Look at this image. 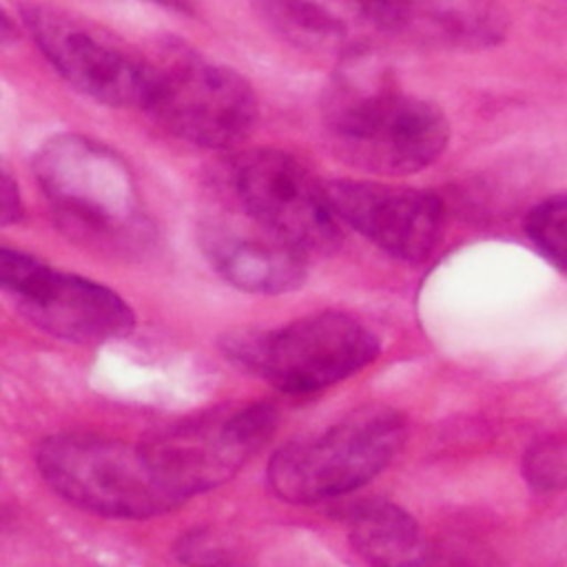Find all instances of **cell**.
Masks as SVG:
<instances>
[{
	"label": "cell",
	"mask_w": 567,
	"mask_h": 567,
	"mask_svg": "<svg viewBox=\"0 0 567 567\" xmlns=\"http://www.w3.org/2000/svg\"><path fill=\"white\" fill-rule=\"evenodd\" d=\"M22 217H24V204L20 197V188L9 166L0 157V226L18 224Z\"/></svg>",
	"instance_id": "obj_18"
},
{
	"label": "cell",
	"mask_w": 567,
	"mask_h": 567,
	"mask_svg": "<svg viewBox=\"0 0 567 567\" xmlns=\"http://www.w3.org/2000/svg\"><path fill=\"white\" fill-rule=\"evenodd\" d=\"M224 352L270 385L301 394L323 390L372 363L379 339L346 312H319L270 330L228 334Z\"/></svg>",
	"instance_id": "obj_5"
},
{
	"label": "cell",
	"mask_w": 567,
	"mask_h": 567,
	"mask_svg": "<svg viewBox=\"0 0 567 567\" xmlns=\"http://www.w3.org/2000/svg\"><path fill=\"white\" fill-rule=\"evenodd\" d=\"M35 465L64 501L102 516L148 518L179 507L146 441L53 434L40 443Z\"/></svg>",
	"instance_id": "obj_3"
},
{
	"label": "cell",
	"mask_w": 567,
	"mask_h": 567,
	"mask_svg": "<svg viewBox=\"0 0 567 567\" xmlns=\"http://www.w3.org/2000/svg\"><path fill=\"white\" fill-rule=\"evenodd\" d=\"M326 126L343 162L377 175L419 173L441 157L450 140L447 120L434 104L383 82L337 89Z\"/></svg>",
	"instance_id": "obj_2"
},
{
	"label": "cell",
	"mask_w": 567,
	"mask_h": 567,
	"mask_svg": "<svg viewBox=\"0 0 567 567\" xmlns=\"http://www.w3.org/2000/svg\"><path fill=\"white\" fill-rule=\"evenodd\" d=\"M350 540L370 567H421L416 520L392 503H368L350 518Z\"/></svg>",
	"instance_id": "obj_15"
},
{
	"label": "cell",
	"mask_w": 567,
	"mask_h": 567,
	"mask_svg": "<svg viewBox=\"0 0 567 567\" xmlns=\"http://www.w3.org/2000/svg\"><path fill=\"white\" fill-rule=\"evenodd\" d=\"M22 22L55 73L73 89L106 106H144L151 80L148 60L44 4H27Z\"/></svg>",
	"instance_id": "obj_9"
},
{
	"label": "cell",
	"mask_w": 567,
	"mask_h": 567,
	"mask_svg": "<svg viewBox=\"0 0 567 567\" xmlns=\"http://www.w3.org/2000/svg\"><path fill=\"white\" fill-rule=\"evenodd\" d=\"M226 186L244 217L303 255L339 246L341 221L326 186L290 155L272 148L244 151L230 159Z\"/></svg>",
	"instance_id": "obj_7"
},
{
	"label": "cell",
	"mask_w": 567,
	"mask_h": 567,
	"mask_svg": "<svg viewBox=\"0 0 567 567\" xmlns=\"http://www.w3.org/2000/svg\"><path fill=\"white\" fill-rule=\"evenodd\" d=\"M401 33L447 47H487L503 22L487 0H401Z\"/></svg>",
	"instance_id": "obj_14"
},
{
	"label": "cell",
	"mask_w": 567,
	"mask_h": 567,
	"mask_svg": "<svg viewBox=\"0 0 567 567\" xmlns=\"http://www.w3.org/2000/svg\"><path fill=\"white\" fill-rule=\"evenodd\" d=\"M403 441L401 412L357 408L328 430L279 447L268 463L270 489L301 505L354 492L392 463Z\"/></svg>",
	"instance_id": "obj_4"
},
{
	"label": "cell",
	"mask_w": 567,
	"mask_h": 567,
	"mask_svg": "<svg viewBox=\"0 0 567 567\" xmlns=\"http://www.w3.org/2000/svg\"><path fill=\"white\" fill-rule=\"evenodd\" d=\"M275 421L268 403L219 408L155 434L146 445L182 505L228 481L272 434Z\"/></svg>",
	"instance_id": "obj_8"
},
{
	"label": "cell",
	"mask_w": 567,
	"mask_h": 567,
	"mask_svg": "<svg viewBox=\"0 0 567 567\" xmlns=\"http://www.w3.org/2000/svg\"><path fill=\"white\" fill-rule=\"evenodd\" d=\"M148 2H155V4H162V7H171L175 11H193L190 7V0H148Z\"/></svg>",
	"instance_id": "obj_20"
},
{
	"label": "cell",
	"mask_w": 567,
	"mask_h": 567,
	"mask_svg": "<svg viewBox=\"0 0 567 567\" xmlns=\"http://www.w3.org/2000/svg\"><path fill=\"white\" fill-rule=\"evenodd\" d=\"M33 173L55 226L73 241L120 257L151 246L153 224L135 175L104 142L55 135L35 153Z\"/></svg>",
	"instance_id": "obj_1"
},
{
	"label": "cell",
	"mask_w": 567,
	"mask_h": 567,
	"mask_svg": "<svg viewBox=\"0 0 567 567\" xmlns=\"http://www.w3.org/2000/svg\"><path fill=\"white\" fill-rule=\"evenodd\" d=\"M148 64L142 109L171 135L204 148H233L252 133L259 104L233 69L179 47Z\"/></svg>",
	"instance_id": "obj_6"
},
{
	"label": "cell",
	"mask_w": 567,
	"mask_h": 567,
	"mask_svg": "<svg viewBox=\"0 0 567 567\" xmlns=\"http://www.w3.org/2000/svg\"><path fill=\"white\" fill-rule=\"evenodd\" d=\"M257 9L277 35L315 53L354 55L401 33V0H257Z\"/></svg>",
	"instance_id": "obj_11"
},
{
	"label": "cell",
	"mask_w": 567,
	"mask_h": 567,
	"mask_svg": "<svg viewBox=\"0 0 567 567\" xmlns=\"http://www.w3.org/2000/svg\"><path fill=\"white\" fill-rule=\"evenodd\" d=\"M213 270L230 286L255 295H281L306 279L301 250L244 217V224L210 221L199 235Z\"/></svg>",
	"instance_id": "obj_13"
},
{
	"label": "cell",
	"mask_w": 567,
	"mask_h": 567,
	"mask_svg": "<svg viewBox=\"0 0 567 567\" xmlns=\"http://www.w3.org/2000/svg\"><path fill=\"white\" fill-rule=\"evenodd\" d=\"M18 38V29L11 20V16L0 7V44H9Z\"/></svg>",
	"instance_id": "obj_19"
},
{
	"label": "cell",
	"mask_w": 567,
	"mask_h": 567,
	"mask_svg": "<svg viewBox=\"0 0 567 567\" xmlns=\"http://www.w3.org/2000/svg\"><path fill=\"white\" fill-rule=\"evenodd\" d=\"M326 193L339 221L401 261L421 264L441 244L445 208L436 193L377 182H332Z\"/></svg>",
	"instance_id": "obj_10"
},
{
	"label": "cell",
	"mask_w": 567,
	"mask_h": 567,
	"mask_svg": "<svg viewBox=\"0 0 567 567\" xmlns=\"http://www.w3.org/2000/svg\"><path fill=\"white\" fill-rule=\"evenodd\" d=\"M47 266L31 252L0 244V290L13 299L22 297Z\"/></svg>",
	"instance_id": "obj_17"
},
{
	"label": "cell",
	"mask_w": 567,
	"mask_h": 567,
	"mask_svg": "<svg viewBox=\"0 0 567 567\" xmlns=\"http://www.w3.org/2000/svg\"><path fill=\"white\" fill-rule=\"evenodd\" d=\"M525 230L534 246L567 275V193L534 206L527 215Z\"/></svg>",
	"instance_id": "obj_16"
},
{
	"label": "cell",
	"mask_w": 567,
	"mask_h": 567,
	"mask_svg": "<svg viewBox=\"0 0 567 567\" xmlns=\"http://www.w3.org/2000/svg\"><path fill=\"white\" fill-rule=\"evenodd\" d=\"M16 301L29 321L69 343H109L126 337L135 326L131 306L117 292L51 266Z\"/></svg>",
	"instance_id": "obj_12"
}]
</instances>
